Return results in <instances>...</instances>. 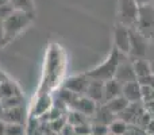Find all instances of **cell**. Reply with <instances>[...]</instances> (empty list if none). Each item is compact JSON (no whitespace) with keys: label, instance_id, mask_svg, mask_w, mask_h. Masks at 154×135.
<instances>
[{"label":"cell","instance_id":"cell-1","mask_svg":"<svg viewBox=\"0 0 154 135\" xmlns=\"http://www.w3.org/2000/svg\"><path fill=\"white\" fill-rule=\"evenodd\" d=\"M35 14L22 12V11H14L7 19L2 22L3 27V41L0 46H5L18 38L34 20Z\"/></svg>","mask_w":154,"mask_h":135},{"label":"cell","instance_id":"cell-2","mask_svg":"<svg viewBox=\"0 0 154 135\" xmlns=\"http://www.w3.org/2000/svg\"><path fill=\"white\" fill-rule=\"evenodd\" d=\"M123 57H126V56H123L122 53H119V51L114 48L111 50V53L108 54V57L104 60V62H101L100 65H97V66H95L93 69L88 70L85 74H87L91 80H99V81H103V82L108 81V80H112L115 77L116 69L119 66L120 61L123 60Z\"/></svg>","mask_w":154,"mask_h":135},{"label":"cell","instance_id":"cell-3","mask_svg":"<svg viewBox=\"0 0 154 135\" xmlns=\"http://www.w3.org/2000/svg\"><path fill=\"white\" fill-rule=\"evenodd\" d=\"M118 23L131 29L137 26L139 18V5L135 0H119L118 2Z\"/></svg>","mask_w":154,"mask_h":135},{"label":"cell","instance_id":"cell-4","mask_svg":"<svg viewBox=\"0 0 154 135\" xmlns=\"http://www.w3.org/2000/svg\"><path fill=\"white\" fill-rule=\"evenodd\" d=\"M131 45L130 29L120 23H116L114 29V48L123 56H128Z\"/></svg>","mask_w":154,"mask_h":135},{"label":"cell","instance_id":"cell-5","mask_svg":"<svg viewBox=\"0 0 154 135\" xmlns=\"http://www.w3.org/2000/svg\"><path fill=\"white\" fill-rule=\"evenodd\" d=\"M130 37H131V45H130V53L128 56H133L135 60L145 58L147 51V42L146 37L138 30L130 29Z\"/></svg>","mask_w":154,"mask_h":135},{"label":"cell","instance_id":"cell-6","mask_svg":"<svg viewBox=\"0 0 154 135\" xmlns=\"http://www.w3.org/2000/svg\"><path fill=\"white\" fill-rule=\"evenodd\" d=\"M91 78L87 74H79V76H72L69 78H66V81L64 82V88L66 91H70L77 96L85 95V91L88 88Z\"/></svg>","mask_w":154,"mask_h":135},{"label":"cell","instance_id":"cell-7","mask_svg":"<svg viewBox=\"0 0 154 135\" xmlns=\"http://www.w3.org/2000/svg\"><path fill=\"white\" fill-rule=\"evenodd\" d=\"M138 31L146 37V31L154 27V7L152 4L139 7V18H138Z\"/></svg>","mask_w":154,"mask_h":135},{"label":"cell","instance_id":"cell-8","mask_svg":"<svg viewBox=\"0 0 154 135\" xmlns=\"http://www.w3.org/2000/svg\"><path fill=\"white\" fill-rule=\"evenodd\" d=\"M122 96L128 101L133 103H142V85L137 81L127 82L122 87Z\"/></svg>","mask_w":154,"mask_h":135},{"label":"cell","instance_id":"cell-9","mask_svg":"<svg viewBox=\"0 0 154 135\" xmlns=\"http://www.w3.org/2000/svg\"><path fill=\"white\" fill-rule=\"evenodd\" d=\"M116 81H119L122 85L127 84L131 81H137V76L135 72L133 69V62H127L125 60H122L119 64V66L116 69V73L114 77Z\"/></svg>","mask_w":154,"mask_h":135},{"label":"cell","instance_id":"cell-10","mask_svg":"<svg viewBox=\"0 0 154 135\" xmlns=\"http://www.w3.org/2000/svg\"><path fill=\"white\" fill-rule=\"evenodd\" d=\"M0 119L4 123L24 124V120H26V109H24V106L15 107V108H10V109H3V114Z\"/></svg>","mask_w":154,"mask_h":135},{"label":"cell","instance_id":"cell-11","mask_svg":"<svg viewBox=\"0 0 154 135\" xmlns=\"http://www.w3.org/2000/svg\"><path fill=\"white\" fill-rule=\"evenodd\" d=\"M84 96L93 100L96 104L99 103L103 104L104 103V82L99 81V80H91Z\"/></svg>","mask_w":154,"mask_h":135},{"label":"cell","instance_id":"cell-12","mask_svg":"<svg viewBox=\"0 0 154 135\" xmlns=\"http://www.w3.org/2000/svg\"><path fill=\"white\" fill-rule=\"evenodd\" d=\"M73 108L81 115H84V116H89V115H95L96 109H97V104L93 100L88 99L87 96L82 95L77 97V100L73 104Z\"/></svg>","mask_w":154,"mask_h":135},{"label":"cell","instance_id":"cell-13","mask_svg":"<svg viewBox=\"0 0 154 135\" xmlns=\"http://www.w3.org/2000/svg\"><path fill=\"white\" fill-rule=\"evenodd\" d=\"M122 87L123 85L115 78L104 82V103L118 97V96H122Z\"/></svg>","mask_w":154,"mask_h":135},{"label":"cell","instance_id":"cell-14","mask_svg":"<svg viewBox=\"0 0 154 135\" xmlns=\"http://www.w3.org/2000/svg\"><path fill=\"white\" fill-rule=\"evenodd\" d=\"M133 69L135 72L137 80L143 78L152 74V66H150V62L146 61L145 58H138L133 61Z\"/></svg>","mask_w":154,"mask_h":135},{"label":"cell","instance_id":"cell-15","mask_svg":"<svg viewBox=\"0 0 154 135\" xmlns=\"http://www.w3.org/2000/svg\"><path fill=\"white\" fill-rule=\"evenodd\" d=\"M128 104H130V103H128V101L126 100L123 96H118V97H115V99H112V100L104 103V106L109 109V112H111V114H114L115 116H118L120 112H123L126 108H127Z\"/></svg>","mask_w":154,"mask_h":135},{"label":"cell","instance_id":"cell-16","mask_svg":"<svg viewBox=\"0 0 154 135\" xmlns=\"http://www.w3.org/2000/svg\"><path fill=\"white\" fill-rule=\"evenodd\" d=\"M0 95H2V99H4V97H11V96H15V95H23V93L20 92L19 87L15 82L5 78L0 82Z\"/></svg>","mask_w":154,"mask_h":135},{"label":"cell","instance_id":"cell-17","mask_svg":"<svg viewBox=\"0 0 154 135\" xmlns=\"http://www.w3.org/2000/svg\"><path fill=\"white\" fill-rule=\"evenodd\" d=\"M95 115H96V120H97L96 123H101V124H107V126H108L114 119H116V118H115V115L111 114V112H109V109L107 108L104 104H101L100 107H97Z\"/></svg>","mask_w":154,"mask_h":135},{"label":"cell","instance_id":"cell-18","mask_svg":"<svg viewBox=\"0 0 154 135\" xmlns=\"http://www.w3.org/2000/svg\"><path fill=\"white\" fill-rule=\"evenodd\" d=\"M15 11H22V12L35 14V4L34 0H10Z\"/></svg>","mask_w":154,"mask_h":135},{"label":"cell","instance_id":"cell-19","mask_svg":"<svg viewBox=\"0 0 154 135\" xmlns=\"http://www.w3.org/2000/svg\"><path fill=\"white\" fill-rule=\"evenodd\" d=\"M3 109H10V108H15V107H20L24 106V97L23 95H15L11 97H4L0 100Z\"/></svg>","mask_w":154,"mask_h":135},{"label":"cell","instance_id":"cell-20","mask_svg":"<svg viewBox=\"0 0 154 135\" xmlns=\"http://www.w3.org/2000/svg\"><path fill=\"white\" fill-rule=\"evenodd\" d=\"M128 124L125 122V120L119 119V118H116V119H114L111 123L108 124V130H109V134L112 135H125L126 130H127Z\"/></svg>","mask_w":154,"mask_h":135},{"label":"cell","instance_id":"cell-21","mask_svg":"<svg viewBox=\"0 0 154 135\" xmlns=\"http://www.w3.org/2000/svg\"><path fill=\"white\" fill-rule=\"evenodd\" d=\"M14 11L15 10H14L10 0H0V22L7 19Z\"/></svg>","mask_w":154,"mask_h":135},{"label":"cell","instance_id":"cell-22","mask_svg":"<svg viewBox=\"0 0 154 135\" xmlns=\"http://www.w3.org/2000/svg\"><path fill=\"white\" fill-rule=\"evenodd\" d=\"M24 127L23 124H14V123H5L4 135H23Z\"/></svg>","mask_w":154,"mask_h":135},{"label":"cell","instance_id":"cell-23","mask_svg":"<svg viewBox=\"0 0 154 135\" xmlns=\"http://www.w3.org/2000/svg\"><path fill=\"white\" fill-rule=\"evenodd\" d=\"M91 134L92 135H108L109 130L107 124H101V123H93L91 127Z\"/></svg>","mask_w":154,"mask_h":135},{"label":"cell","instance_id":"cell-24","mask_svg":"<svg viewBox=\"0 0 154 135\" xmlns=\"http://www.w3.org/2000/svg\"><path fill=\"white\" fill-rule=\"evenodd\" d=\"M125 135H147L146 130L139 126H135V124H128L127 130H126Z\"/></svg>","mask_w":154,"mask_h":135},{"label":"cell","instance_id":"cell-25","mask_svg":"<svg viewBox=\"0 0 154 135\" xmlns=\"http://www.w3.org/2000/svg\"><path fill=\"white\" fill-rule=\"evenodd\" d=\"M138 82L142 85V87L152 88V89H154V74H150V76L143 77V78H139Z\"/></svg>","mask_w":154,"mask_h":135},{"label":"cell","instance_id":"cell-26","mask_svg":"<svg viewBox=\"0 0 154 135\" xmlns=\"http://www.w3.org/2000/svg\"><path fill=\"white\" fill-rule=\"evenodd\" d=\"M135 2L139 7H145V5H150L154 0H135Z\"/></svg>","mask_w":154,"mask_h":135},{"label":"cell","instance_id":"cell-27","mask_svg":"<svg viewBox=\"0 0 154 135\" xmlns=\"http://www.w3.org/2000/svg\"><path fill=\"white\" fill-rule=\"evenodd\" d=\"M4 131H5V123L0 119V135H4Z\"/></svg>","mask_w":154,"mask_h":135},{"label":"cell","instance_id":"cell-28","mask_svg":"<svg viewBox=\"0 0 154 135\" xmlns=\"http://www.w3.org/2000/svg\"><path fill=\"white\" fill-rule=\"evenodd\" d=\"M5 78H7V77H5V74H4V73H3V72H2V70H0V82H2V81H3V80H5Z\"/></svg>","mask_w":154,"mask_h":135},{"label":"cell","instance_id":"cell-29","mask_svg":"<svg viewBox=\"0 0 154 135\" xmlns=\"http://www.w3.org/2000/svg\"><path fill=\"white\" fill-rule=\"evenodd\" d=\"M150 66H152V74H154V60L150 62Z\"/></svg>","mask_w":154,"mask_h":135},{"label":"cell","instance_id":"cell-30","mask_svg":"<svg viewBox=\"0 0 154 135\" xmlns=\"http://www.w3.org/2000/svg\"><path fill=\"white\" fill-rule=\"evenodd\" d=\"M2 114H3V108H2V104H0V118H2Z\"/></svg>","mask_w":154,"mask_h":135},{"label":"cell","instance_id":"cell-31","mask_svg":"<svg viewBox=\"0 0 154 135\" xmlns=\"http://www.w3.org/2000/svg\"><path fill=\"white\" fill-rule=\"evenodd\" d=\"M153 43H154V34H153Z\"/></svg>","mask_w":154,"mask_h":135},{"label":"cell","instance_id":"cell-32","mask_svg":"<svg viewBox=\"0 0 154 135\" xmlns=\"http://www.w3.org/2000/svg\"><path fill=\"white\" fill-rule=\"evenodd\" d=\"M0 100H2V95H0Z\"/></svg>","mask_w":154,"mask_h":135},{"label":"cell","instance_id":"cell-33","mask_svg":"<svg viewBox=\"0 0 154 135\" xmlns=\"http://www.w3.org/2000/svg\"><path fill=\"white\" fill-rule=\"evenodd\" d=\"M147 135H154V134H147Z\"/></svg>","mask_w":154,"mask_h":135},{"label":"cell","instance_id":"cell-34","mask_svg":"<svg viewBox=\"0 0 154 135\" xmlns=\"http://www.w3.org/2000/svg\"><path fill=\"white\" fill-rule=\"evenodd\" d=\"M108 135H112V134H108Z\"/></svg>","mask_w":154,"mask_h":135}]
</instances>
